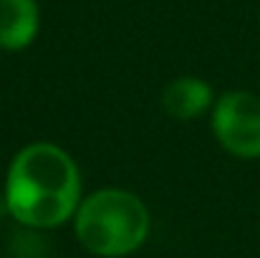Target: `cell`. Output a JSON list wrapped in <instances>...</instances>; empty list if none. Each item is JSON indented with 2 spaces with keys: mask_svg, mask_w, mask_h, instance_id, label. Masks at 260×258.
Here are the masks:
<instances>
[{
  "mask_svg": "<svg viewBox=\"0 0 260 258\" xmlns=\"http://www.w3.org/2000/svg\"><path fill=\"white\" fill-rule=\"evenodd\" d=\"M81 205V175L74 157L51 142L23 147L5 177V208L28 228H58Z\"/></svg>",
  "mask_w": 260,
  "mask_h": 258,
  "instance_id": "cell-1",
  "label": "cell"
},
{
  "mask_svg": "<svg viewBox=\"0 0 260 258\" xmlns=\"http://www.w3.org/2000/svg\"><path fill=\"white\" fill-rule=\"evenodd\" d=\"M41 28V10L36 0H0V48H28Z\"/></svg>",
  "mask_w": 260,
  "mask_h": 258,
  "instance_id": "cell-4",
  "label": "cell"
},
{
  "mask_svg": "<svg viewBox=\"0 0 260 258\" xmlns=\"http://www.w3.org/2000/svg\"><path fill=\"white\" fill-rule=\"evenodd\" d=\"M212 132L220 147L235 157H260V96L253 91H228L215 101Z\"/></svg>",
  "mask_w": 260,
  "mask_h": 258,
  "instance_id": "cell-3",
  "label": "cell"
},
{
  "mask_svg": "<svg viewBox=\"0 0 260 258\" xmlns=\"http://www.w3.org/2000/svg\"><path fill=\"white\" fill-rule=\"evenodd\" d=\"M162 106L174 119H197L212 106V86L197 76H179L165 89Z\"/></svg>",
  "mask_w": 260,
  "mask_h": 258,
  "instance_id": "cell-5",
  "label": "cell"
},
{
  "mask_svg": "<svg viewBox=\"0 0 260 258\" xmlns=\"http://www.w3.org/2000/svg\"><path fill=\"white\" fill-rule=\"evenodd\" d=\"M149 225V210L142 197L119 187L91 192L74 215L79 243L101 258H121L142 248Z\"/></svg>",
  "mask_w": 260,
  "mask_h": 258,
  "instance_id": "cell-2",
  "label": "cell"
}]
</instances>
